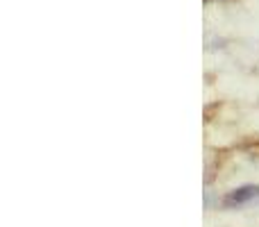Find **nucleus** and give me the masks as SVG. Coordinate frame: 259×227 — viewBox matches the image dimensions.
<instances>
[{"label":"nucleus","mask_w":259,"mask_h":227,"mask_svg":"<svg viewBox=\"0 0 259 227\" xmlns=\"http://www.w3.org/2000/svg\"><path fill=\"white\" fill-rule=\"evenodd\" d=\"M255 200H259V187L248 184V187H239V189H234V191H230L228 196L223 198V207L237 209V207H243V205L255 202Z\"/></svg>","instance_id":"obj_1"}]
</instances>
